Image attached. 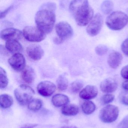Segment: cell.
Instances as JSON below:
<instances>
[{
  "mask_svg": "<svg viewBox=\"0 0 128 128\" xmlns=\"http://www.w3.org/2000/svg\"><path fill=\"white\" fill-rule=\"evenodd\" d=\"M69 9L80 26H85L93 18L94 11L88 0H73L70 4Z\"/></svg>",
  "mask_w": 128,
  "mask_h": 128,
  "instance_id": "cell-1",
  "label": "cell"
},
{
  "mask_svg": "<svg viewBox=\"0 0 128 128\" xmlns=\"http://www.w3.org/2000/svg\"><path fill=\"white\" fill-rule=\"evenodd\" d=\"M46 7L39 10L35 16V21L37 26L45 34L51 32L53 29L56 21L54 9V4H50Z\"/></svg>",
  "mask_w": 128,
  "mask_h": 128,
  "instance_id": "cell-2",
  "label": "cell"
},
{
  "mask_svg": "<svg viewBox=\"0 0 128 128\" xmlns=\"http://www.w3.org/2000/svg\"><path fill=\"white\" fill-rule=\"evenodd\" d=\"M128 22V16L120 11H115L108 16L106 19L107 27L113 30H119L124 28Z\"/></svg>",
  "mask_w": 128,
  "mask_h": 128,
  "instance_id": "cell-3",
  "label": "cell"
},
{
  "mask_svg": "<svg viewBox=\"0 0 128 128\" xmlns=\"http://www.w3.org/2000/svg\"><path fill=\"white\" fill-rule=\"evenodd\" d=\"M35 94L33 89L25 85H20L14 91L16 98L21 105L28 104L32 100Z\"/></svg>",
  "mask_w": 128,
  "mask_h": 128,
  "instance_id": "cell-4",
  "label": "cell"
},
{
  "mask_svg": "<svg viewBox=\"0 0 128 128\" xmlns=\"http://www.w3.org/2000/svg\"><path fill=\"white\" fill-rule=\"evenodd\" d=\"M119 110L115 105H107L101 109L99 114L100 120L104 123H111L115 122L118 116Z\"/></svg>",
  "mask_w": 128,
  "mask_h": 128,
  "instance_id": "cell-5",
  "label": "cell"
},
{
  "mask_svg": "<svg viewBox=\"0 0 128 128\" xmlns=\"http://www.w3.org/2000/svg\"><path fill=\"white\" fill-rule=\"evenodd\" d=\"M23 36L28 41L31 42H40L46 38V34L37 27L26 26L23 31Z\"/></svg>",
  "mask_w": 128,
  "mask_h": 128,
  "instance_id": "cell-6",
  "label": "cell"
},
{
  "mask_svg": "<svg viewBox=\"0 0 128 128\" xmlns=\"http://www.w3.org/2000/svg\"><path fill=\"white\" fill-rule=\"evenodd\" d=\"M103 24L102 16L99 13L95 14L86 28L88 34L91 36L97 35L101 30Z\"/></svg>",
  "mask_w": 128,
  "mask_h": 128,
  "instance_id": "cell-7",
  "label": "cell"
},
{
  "mask_svg": "<svg viewBox=\"0 0 128 128\" xmlns=\"http://www.w3.org/2000/svg\"><path fill=\"white\" fill-rule=\"evenodd\" d=\"M55 29L57 35L62 40L71 37L73 33L71 26L66 22L58 23L56 26Z\"/></svg>",
  "mask_w": 128,
  "mask_h": 128,
  "instance_id": "cell-8",
  "label": "cell"
},
{
  "mask_svg": "<svg viewBox=\"0 0 128 128\" xmlns=\"http://www.w3.org/2000/svg\"><path fill=\"white\" fill-rule=\"evenodd\" d=\"M8 62L11 68L17 71H21L26 67L25 57L20 53L14 54L8 59Z\"/></svg>",
  "mask_w": 128,
  "mask_h": 128,
  "instance_id": "cell-9",
  "label": "cell"
},
{
  "mask_svg": "<svg viewBox=\"0 0 128 128\" xmlns=\"http://www.w3.org/2000/svg\"><path fill=\"white\" fill-rule=\"evenodd\" d=\"M56 90L55 85L53 83L47 80L41 82L37 87L38 93L43 97L51 96L55 92Z\"/></svg>",
  "mask_w": 128,
  "mask_h": 128,
  "instance_id": "cell-10",
  "label": "cell"
},
{
  "mask_svg": "<svg viewBox=\"0 0 128 128\" xmlns=\"http://www.w3.org/2000/svg\"><path fill=\"white\" fill-rule=\"evenodd\" d=\"M23 35V33L21 31L13 28L4 29L1 33V39L7 41L11 40H18L22 38Z\"/></svg>",
  "mask_w": 128,
  "mask_h": 128,
  "instance_id": "cell-11",
  "label": "cell"
},
{
  "mask_svg": "<svg viewBox=\"0 0 128 128\" xmlns=\"http://www.w3.org/2000/svg\"><path fill=\"white\" fill-rule=\"evenodd\" d=\"M29 57L34 60H40L44 54L43 49L39 45H32L28 46L26 50Z\"/></svg>",
  "mask_w": 128,
  "mask_h": 128,
  "instance_id": "cell-12",
  "label": "cell"
},
{
  "mask_svg": "<svg viewBox=\"0 0 128 128\" xmlns=\"http://www.w3.org/2000/svg\"><path fill=\"white\" fill-rule=\"evenodd\" d=\"M118 86V83L115 80L112 78H108L101 82L100 85V88L104 93H111L116 91Z\"/></svg>",
  "mask_w": 128,
  "mask_h": 128,
  "instance_id": "cell-13",
  "label": "cell"
},
{
  "mask_svg": "<svg viewBox=\"0 0 128 128\" xmlns=\"http://www.w3.org/2000/svg\"><path fill=\"white\" fill-rule=\"evenodd\" d=\"M98 94V91L96 86L88 85L80 91L79 96L84 100H90L94 98Z\"/></svg>",
  "mask_w": 128,
  "mask_h": 128,
  "instance_id": "cell-14",
  "label": "cell"
},
{
  "mask_svg": "<svg viewBox=\"0 0 128 128\" xmlns=\"http://www.w3.org/2000/svg\"><path fill=\"white\" fill-rule=\"evenodd\" d=\"M122 60V56L121 53L116 51H113L109 55L107 63L110 68L116 69L119 66Z\"/></svg>",
  "mask_w": 128,
  "mask_h": 128,
  "instance_id": "cell-15",
  "label": "cell"
},
{
  "mask_svg": "<svg viewBox=\"0 0 128 128\" xmlns=\"http://www.w3.org/2000/svg\"><path fill=\"white\" fill-rule=\"evenodd\" d=\"M52 102L54 106L57 107H60L67 105L70 102V100L67 96L62 94H58L53 97Z\"/></svg>",
  "mask_w": 128,
  "mask_h": 128,
  "instance_id": "cell-16",
  "label": "cell"
},
{
  "mask_svg": "<svg viewBox=\"0 0 128 128\" xmlns=\"http://www.w3.org/2000/svg\"><path fill=\"white\" fill-rule=\"evenodd\" d=\"M6 49L12 53H20L23 50L22 45L17 40H11L7 41L5 44Z\"/></svg>",
  "mask_w": 128,
  "mask_h": 128,
  "instance_id": "cell-17",
  "label": "cell"
},
{
  "mask_svg": "<svg viewBox=\"0 0 128 128\" xmlns=\"http://www.w3.org/2000/svg\"><path fill=\"white\" fill-rule=\"evenodd\" d=\"M35 76V73L34 69L29 66L25 67L22 72V78L27 83L33 82L34 80Z\"/></svg>",
  "mask_w": 128,
  "mask_h": 128,
  "instance_id": "cell-18",
  "label": "cell"
},
{
  "mask_svg": "<svg viewBox=\"0 0 128 128\" xmlns=\"http://www.w3.org/2000/svg\"><path fill=\"white\" fill-rule=\"evenodd\" d=\"M79 112V107L75 104H67L63 106L61 109L62 113L67 116H76Z\"/></svg>",
  "mask_w": 128,
  "mask_h": 128,
  "instance_id": "cell-19",
  "label": "cell"
},
{
  "mask_svg": "<svg viewBox=\"0 0 128 128\" xmlns=\"http://www.w3.org/2000/svg\"><path fill=\"white\" fill-rule=\"evenodd\" d=\"M82 110L86 115H90L94 112L96 109L95 104L91 101L86 100L82 104Z\"/></svg>",
  "mask_w": 128,
  "mask_h": 128,
  "instance_id": "cell-20",
  "label": "cell"
},
{
  "mask_svg": "<svg viewBox=\"0 0 128 128\" xmlns=\"http://www.w3.org/2000/svg\"><path fill=\"white\" fill-rule=\"evenodd\" d=\"M13 103V98L7 94H3L0 96V105L1 108L6 109L11 106Z\"/></svg>",
  "mask_w": 128,
  "mask_h": 128,
  "instance_id": "cell-21",
  "label": "cell"
},
{
  "mask_svg": "<svg viewBox=\"0 0 128 128\" xmlns=\"http://www.w3.org/2000/svg\"><path fill=\"white\" fill-rule=\"evenodd\" d=\"M56 83L58 88L60 91H65L68 87V80L65 74L59 76L57 79Z\"/></svg>",
  "mask_w": 128,
  "mask_h": 128,
  "instance_id": "cell-22",
  "label": "cell"
},
{
  "mask_svg": "<svg viewBox=\"0 0 128 128\" xmlns=\"http://www.w3.org/2000/svg\"><path fill=\"white\" fill-rule=\"evenodd\" d=\"M113 3L109 0H106L101 4V10L103 13L105 15L110 14L113 9Z\"/></svg>",
  "mask_w": 128,
  "mask_h": 128,
  "instance_id": "cell-23",
  "label": "cell"
},
{
  "mask_svg": "<svg viewBox=\"0 0 128 128\" xmlns=\"http://www.w3.org/2000/svg\"><path fill=\"white\" fill-rule=\"evenodd\" d=\"M43 102L41 99H32L28 104V108L32 111H37L41 108Z\"/></svg>",
  "mask_w": 128,
  "mask_h": 128,
  "instance_id": "cell-24",
  "label": "cell"
},
{
  "mask_svg": "<svg viewBox=\"0 0 128 128\" xmlns=\"http://www.w3.org/2000/svg\"><path fill=\"white\" fill-rule=\"evenodd\" d=\"M8 80L7 76V73L4 68H0V88L4 89L7 86Z\"/></svg>",
  "mask_w": 128,
  "mask_h": 128,
  "instance_id": "cell-25",
  "label": "cell"
},
{
  "mask_svg": "<svg viewBox=\"0 0 128 128\" xmlns=\"http://www.w3.org/2000/svg\"><path fill=\"white\" fill-rule=\"evenodd\" d=\"M83 86V83L81 80H76L71 83L70 90L73 93H77L82 89Z\"/></svg>",
  "mask_w": 128,
  "mask_h": 128,
  "instance_id": "cell-26",
  "label": "cell"
},
{
  "mask_svg": "<svg viewBox=\"0 0 128 128\" xmlns=\"http://www.w3.org/2000/svg\"><path fill=\"white\" fill-rule=\"evenodd\" d=\"M108 49L106 46L100 45L97 46L95 48L96 54L99 56H103L108 52Z\"/></svg>",
  "mask_w": 128,
  "mask_h": 128,
  "instance_id": "cell-27",
  "label": "cell"
},
{
  "mask_svg": "<svg viewBox=\"0 0 128 128\" xmlns=\"http://www.w3.org/2000/svg\"><path fill=\"white\" fill-rule=\"evenodd\" d=\"M115 96L112 94H107L102 96L101 102L103 104H107L113 101Z\"/></svg>",
  "mask_w": 128,
  "mask_h": 128,
  "instance_id": "cell-28",
  "label": "cell"
},
{
  "mask_svg": "<svg viewBox=\"0 0 128 128\" xmlns=\"http://www.w3.org/2000/svg\"><path fill=\"white\" fill-rule=\"evenodd\" d=\"M119 100L122 104L128 106V90L123 92L120 94Z\"/></svg>",
  "mask_w": 128,
  "mask_h": 128,
  "instance_id": "cell-29",
  "label": "cell"
},
{
  "mask_svg": "<svg viewBox=\"0 0 128 128\" xmlns=\"http://www.w3.org/2000/svg\"><path fill=\"white\" fill-rule=\"evenodd\" d=\"M121 48L124 54L128 56V38L122 43Z\"/></svg>",
  "mask_w": 128,
  "mask_h": 128,
  "instance_id": "cell-30",
  "label": "cell"
},
{
  "mask_svg": "<svg viewBox=\"0 0 128 128\" xmlns=\"http://www.w3.org/2000/svg\"><path fill=\"white\" fill-rule=\"evenodd\" d=\"M117 128H128V115L120 122Z\"/></svg>",
  "mask_w": 128,
  "mask_h": 128,
  "instance_id": "cell-31",
  "label": "cell"
},
{
  "mask_svg": "<svg viewBox=\"0 0 128 128\" xmlns=\"http://www.w3.org/2000/svg\"><path fill=\"white\" fill-rule=\"evenodd\" d=\"M121 74L124 79L128 80V65L122 68L121 70Z\"/></svg>",
  "mask_w": 128,
  "mask_h": 128,
  "instance_id": "cell-32",
  "label": "cell"
},
{
  "mask_svg": "<svg viewBox=\"0 0 128 128\" xmlns=\"http://www.w3.org/2000/svg\"><path fill=\"white\" fill-rule=\"evenodd\" d=\"M13 8V6H10V7L7 8L6 10H5L4 11L1 12V14H0L1 18L2 19L5 17V16H7V14Z\"/></svg>",
  "mask_w": 128,
  "mask_h": 128,
  "instance_id": "cell-33",
  "label": "cell"
},
{
  "mask_svg": "<svg viewBox=\"0 0 128 128\" xmlns=\"http://www.w3.org/2000/svg\"><path fill=\"white\" fill-rule=\"evenodd\" d=\"M122 86L124 89L126 90H128V80L124 81L122 83Z\"/></svg>",
  "mask_w": 128,
  "mask_h": 128,
  "instance_id": "cell-34",
  "label": "cell"
},
{
  "mask_svg": "<svg viewBox=\"0 0 128 128\" xmlns=\"http://www.w3.org/2000/svg\"><path fill=\"white\" fill-rule=\"evenodd\" d=\"M61 128H77L74 126H64Z\"/></svg>",
  "mask_w": 128,
  "mask_h": 128,
  "instance_id": "cell-35",
  "label": "cell"
},
{
  "mask_svg": "<svg viewBox=\"0 0 128 128\" xmlns=\"http://www.w3.org/2000/svg\"><path fill=\"white\" fill-rule=\"evenodd\" d=\"M28 128V127H26V126H25V127H23V128Z\"/></svg>",
  "mask_w": 128,
  "mask_h": 128,
  "instance_id": "cell-36",
  "label": "cell"
}]
</instances>
